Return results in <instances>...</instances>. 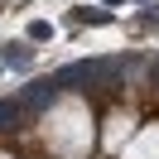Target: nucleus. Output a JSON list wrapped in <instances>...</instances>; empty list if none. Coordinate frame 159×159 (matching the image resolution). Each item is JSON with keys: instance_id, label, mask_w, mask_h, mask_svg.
<instances>
[{"instance_id": "nucleus-1", "label": "nucleus", "mask_w": 159, "mask_h": 159, "mask_svg": "<svg viewBox=\"0 0 159 159\" xmlns=\"http://www.w3.org/2000/svg\"><path fill=\"white\" fill-rule=\"evenodd\" d=\"M20 116H24V106H20V101H0V130H15L10 120H20Z\"/></svg>"}, {"instance_id": "nucleus-2", "label": "nucleus", "mask_w": 159, "mask_h": 159, "mask_svg": "<svg viewBox=\"0 0 159 159\" xmlns=\"http://www.w3.org/2000/svg\"><path fill=\"white\" fill-rule=\"evenodd\" d=\"M5 58H10V63H24L29 53H24V43H5Z\"/></svg>"}]
</instances>
